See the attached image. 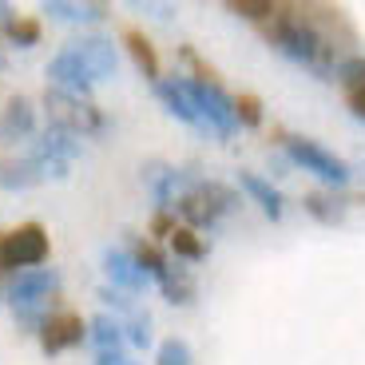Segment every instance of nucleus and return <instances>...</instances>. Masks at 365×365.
Returning <instances> with one entry per match:
<instances>
[{"label": "nucleus", "instance_id": "obj_1", "mask_svg": "<svg viewBox=\"0 0 365 365\" xmlns=\"http://www.w3.org/2000/svg\"><path fill=\"white\" fill-rule=\"evenodd\" d=\"M266 32V44H274L282 56L298 60V64L314 68L318 76L334 72V40L322 36V28L310 20V9L306 4H282L278 16L270 24H262Z\"/></svg>", "mask_w": 365, "mask_h": 365}, {"label": "nucleus", "instance_id": "obj_2", "mask_svg": "<svg viewBox=\"0 0 365 365\" xmlns=\"http://www.w3.org/2000/svg\"><path fill=\"white\" fill-rule=\"evenodd\" d=\"M4 298H9L12 314H16V326L24 329V334H40L48 314H56V310H48V306H56V298H60V270L36 266V270L12 274Z\"/></svg>", "mask_w": 365, "mask_h": 365}, {"label": "nucleus", "instance_id": "obj_3", "mask_svg": "<svg viewBox=\"0 0 365 365\" xmlns=\"http://www.w3.org/2000/svg\"><path fill=\"white\" fill-rule=\"evenodd\" d=\"M44 111H48V128L64 131V135L76 139H100L108 135V115L91 100L83 96H68L60 88H48L44 91Z\"/></svg>", "mask_w": 365, "mask_h": 365}, {"label": "nucleus", "instance_id": "obj_4", "mask_svg": "<svg viewBox=\"0 0 365 365\" xmlns=\"http://www.w3.org/2000/svg\"><path fill=\"white\" fill-rule=\"evenodd\" d=\"M52 255V242H48V230L40 222H20L16 230L0 235V266L4 274H20V270H36L48 262Z\"/></svg>", "mask_w": 365, "mask_h": 365}, {"label": "nucleus", "instance_id": "obj_5", "mask_svg": "<svg viewBox=\"0 0 365 365\" xmlns=\"http://www.w3.org/2000/svg\"><path fill=\"white\" fill-rule=\"evenodd\" d=\"M282 147L302 171L318 175L322 182H329V187H346L349 175H354L346 159H338L334 151H326L322 143H314V139H306V135H282Z\"/></svg>", "mask_w": 365, "mask_h": 365}, {"label": "nucleus", "instance_id": "obj_6", "mask_svg": "<svg viewBox=\"0 0 365 365\" xmlns=\"http://www.w3.org/2000/svg\"><path fill=\"white\" fill-rule=\"evenodd\" d=\"M182 80H187V91H191V100H195V108H199L207 131H215V135H222V139L235 135V131H238L235 96H227L219 80L202 83V80H191V76H182Z\"/></svg>", "mask_w": 365, "mask_h": 365}, {"label": "nucleus", "instance_id": "obj_7", "mask_svg": "<svg viewBox=\"0 0 365 365\" xmlns=\"http://www.w3.org/2000/svg\"><path fill=\"white\" fill-rule=\"evenodd\" d=\"M80 159V139L64 135V131L48 128L40 139H32V151H28V163L40 171V179H68V167Z\"/></svg>", "mask_w": 365, "mask_h": 365}, {"label": "nucleus", "instance_id": "obj_8", "mask_svg": "<svg viewBox=\"0 0 365 365\" xmlns=\"http://www.w3.org/2000/svg\"><path fill=\"white\" fill-rule=\"evenodd\" d=\"M88 341V322L72 310H56L48 314V322L40 326V349L44 354H64V349Z\"/></svg>", "mask_w": 365, "mask_h": 365}, {"label": "nucleus", "instance_id": "obj_9", "mask_svg": "<svg viewBox=\"0 0 365 365\" xmlns=\"http://www.w3.org/2000/svg\"><path fill=\"white\" fill-rule=\"evenodd\" d=\"M44 76H48V83H52V88L68 91V96H83V100H91L88 91H91V83H96V80H91V72L80 64V56H76L72 48L56 52L52 60H48Z\"/></svg>", "mask_w": 365, "mask_h": 365}, {"label": "nucleus", "instance_id": "obj_10", "mask_svg": "<svg viewBox=\"0 0 365 365\" xmlns=\"http://www.w3.org/2000/svg\"><path fill=\"white\" fill-rule=\"evenodd\" d=\"M80 64L91 72V80H111L115 76V44L108 36H96V32H80L76 40H68Z\"/></svg>", "mask_w": 365, "mask_h": 365}, {"label": "nucleus", "instance_id": "obj_11", "mask_svg": "<svg viewBox=\"0 0 365 365\" xmlns=\"http://www.w3.org/2000/svg\"><path fill=\"white\" fill-rule=\"evenodd\" d=\"M103 270H108L111 286H115V290H123V294H143L147 282H151V278L139 270L135 258H131L128 250H119V247H108V250H103Z\"/></svg>", "mask_w": 365, "mask_h": 365}, {"label": "nucleus", "instance_id": "obj_12", "mask_svg": "<svg viewBox=\"0 0 365 365\" xmlns=\"http://www.w3.org/2000/svg\"><path fill=\"white\" fill-rule=\"evenodd\" d=\"M155 91H159V100L167 103V111H171L175 119H182V123H191V128L207 131V123H202V115H199V108H195V100H191V91H187V80H182V76L159 80Z\"/></svg>", "mask_w": 365, "mask_h": 365}, {"label": "nucleus", "instance_id": "obj_13", "mask_svg": "<svg viewBox=\"0 0 365 365\" xmlns=\"http://www.w3.org/2000/svg\"><path fill=\"white\" fill-rule=\"evenodd\" d=\"M36 128V108L24 100V96H12L0 111V143H16V139H28Z\"/></svg>", "mask_w": 365, "mask_h": 365}, {"label": "nucleus", "instance_id": "obj_14", "mask_svg": "<svg viewBox=\"0 0 365 365\" xmlns=\"http://www.w3.org/2000/svg\"><path fill=\"white\" fill-rule=\"evenodd\" d=\"M159 290L171 306H191L195 294H199V282H195V274L179 262H167V270L159 274Z\"/></svg>", "mask_w": 365, "mask_h": 365}, {"label": "nucleus", "instance_id": "obj_15", "mask_svg": "<svg viewBox=\"0 0 365 365\" xmlns=\"http://www.w3.org/2000/svg\"><path fill=\"white\" fill-rule=\"evenodd\" d=\"M238 187H242V191L262 207V215L270 222L282 219V195H278V187H274L270 179H262V175H255V171H238Z\"/></svg>", "mask_w": 365, "mask_h": 365}, {"label": "nucleus", "instance_id": "obj_16", "mask_svg": "<svg viewBox=\"0 0 365 365\" xmlns=\"http://www.w3.org/2000/svg\"><path fill=\"white\" fill-rule=\"evenodd\" d=\"M0 32H4V40L16 44V48L40 44V20L36 16H16L9 4H0Z\"/></svg>", "mask_w": 365, "mask_h": 365}, {"label": "nucleus", "instance_id": "obj_17", "mask_svg": "<svg viewBox=\"0 0 365 365\" xmlns=\"http://www.w3.org/2000/svg\"><path fill=\"white\" fill-rule=\"evenodd\" d=\"M40 12L52 20H68V24H100L108 16V4H72V0H48Z\"/></svg>", "mask_w": 365, "mask_h": 365}, {"label": "nucleus", "instance_id": "obj_18", "mask_svg": "<svg viewBox=\"0 0 365 365\" xmlns=\"http://www.w3.org/2000/svg\"><path fill=\"white\" fill-rule=\"evenodd\" d=\"M123 44H128V52H131V60H135L139 72H143L147 80L159 83V52H155V44H151L139 28H123Z\"/></svg>", "mask_w": 365, "mask_h": 365}, {"label": "nucleus", "instance_id": "obj_19", "mask_svg": "<svg viewBox=\"0 0 365 365\" xmlns=\"http://www.w3.org/2000/svg\"><path fill=\"white\" fill-rule=\"evenodd\" d=\"M40 182V171L28 159H0V187L4 191H28Z\"/></svg>", "mask_w": 365, "mask_h": 365}, {"label": "nucleus", "instance_id": "obj_20", "mask_svg": "<svg viewBox=\"0 0 365 365\" xmlns=\"http://www.w3.org/2000/svg\"><path fill=\"white\" fill-rule=\"evenodd\" d=\"M302 207H306V215H314L318 222H326V227H334V222L346 219V199H338V195H326V191H314L302 199Z\"/></svg>", "mask_w": 365, "mask_h": 365}, {"label": "nucleus", "instance_id": "obj_21", "mask_svg": "<svg viewBox=\"0 0 365 365\" xmlns=\"http://www.w3.org/2000/svg\"><path fill=\"white\" fill-rule=\"evenodd\" d=\"M88 338L96 341V349L100 354H108V349H123V326H119L115 318H108V314H100V318H91L88 322Z\"/></svg>", "mask_w": 365, "mask_h": 365}, {"label": "nucleus", "instance_id": "obj_22", "mask_svg": "<svg viewBox=\"0 0 365 365\" xmlns=\"http://www.w3.org/2000/svg\"><path fill=\"white\" fill-rule=\"evenodd\" d=\"M131 258H135V262H139V270H143L147 278H155V282H159V274L167 270L163 250H159L155 242H151V238H135V242H131Z\"/></svg>", "mask_w": 365, "mask_h": 365}, {"label": "nucleus", "instance_id": "obj_23", "mask_svg": "<svg viewBox=\"0 0 365 365\" xmlns=\"http://www.w3.org/2000/svg\"><path fill=\"white\" fill-rule=\"evenodd\" d=\"M171 250H175V258H182V262H202L207 258V242L199 238V230H191V227H179L171 235Z\"/></svg>", "mask_w": 365, "mask_h": 365}, {"label": "nucleus", "instance_id": "obj_24", "mask_svg": "<svg viewBox=\"0 0 365 365\" xmlns=\"http://www.w3.org/2000/svg\"><path fill=\"white\" fill-rule=\"evenodd\" d=\"M278 9H282V4H274V0H230L227 4V12L247 16V20H258V24H270V20L278 16Z\"/></svg>", "mask_w": 365, "mask_h": 365}, {"label": "nucleus", "instance_id": "obj_25", "mask_svg": "<svg viewBox=\"0 0 365 365\" xmlns=\"http://www.w3.org/2000/svg\"><path fill=\"white\" fill-rule=\"evenodd\" d=\"M235 115H238V128H262V100H258L255 91H238Z\"/></svg>", "mask_w": 365, "mask_h": 365}, {"label": "nucleus", "instance_id": "obj_26", "mask_svg": "<svg viewBox=\"0 0 365 365\" xmlns=\"http://www.w3.org/2000/svg\"><path fill=\"white\" fill-rule=\"evenodd\" d=\"M123 334H128L131 346L147 349V346H151V314H147V310H131V314H128V326H123Z\"/></svg>", "mask_w": 365, "mask_h": 365}, {"label": "nucleus", "instance_id": "obj_27", "mask_svg": "<svg viewBox=\"0 0 365 365\" xmlns=\"http://www.w3.org/2000/svg\"><path fill=\"white\" fill-rule=\"evenodd\" d=\"M155 365H191V346L182 338H167L155 354Z\"/></svg>", "mask_w": 365, "mask_h": 365}, {"label": "nucleus", "instance_id": "obj_28", "mask_svg": "<svg viewBox=\"0 0 365 365\" xmlns=\"http://www.w3.org/2000/svg\"><path fill=\"white\" fill-rule=\"evenodd\" d=\"M338 80L341 83H365V56H349V60H341Z\"/></svg>", "mask_w": 365, "mask_h": 365}, {"label": "nucleus", "instance_id": "obj_29", "mask_svg": "<svg viewBox=\"0 0 365 365\" xmlns=\"http://www.w3.org/2000/svg\"><path fill=\"white\" fill-rule=\"evenodd\" d=\"M341 96H346V108L365 119V83H341Z\"/></svg>", "mask_w": 365, "mask_h": 365}, {"label": "nucleus", "instance_id": "obj_30", "mask_svg": "<svg viewBox=\"0 0 365 365\" xmlns=\"http://www.w3.org/2000/svg\"><path fill=\"white\" fill-rule=\"evenodd\" d=\"M100 302H108L111 310H119V314H131V310H135V306H131V298H128L123 290H115V286H103V290H100Z\"/></svg>", "mask_w": 365, "mask_h": 365}, {"label": "nucleus", "instance_id": "obj_31", "mask_svg": "<svg viewBox=\"0 0 365 365\" xmlns=\"http://www.w3.org/2000/svg\"><path fill=\"white\" fill-rule=\"evenodd\" d=\"M175 230H179V222H175L167 210H155V219H151V235H155V238H167V242H171Z\"/></svg>", "mask_w": 365, "mask_h": 365}, {"label": "nucleus", "instance_id": "obj_32", "mask_svg": "<svg viewBox=\"0 0 365 365\" xmlns=\"http://www.w3.org/2000/svg\"><path fill=\"white\" fill-rule=\"evenodd\" d=\"M96 365H135L123 349H108V354H96Z\"/></svg>", "mask_w": 365, "mask_h": 365}, {"label": "nucleus", "instance_id": "obj_33", "mask_svg": "<svg viewBox=\"0 0 365 365\" xmlns=\"http://www.w3.org/2000/svg\"><path fill=\"white\" fill-rule=\"evenodd\" d=\"M0 72H9V52L0 48Z\"/></svg>", "mask_w": 365, "mask_h": 365}]
</instances>
